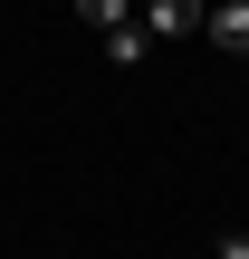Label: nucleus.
Listing matches in <instances>:
<instances>
[{"label":"nucleus","mask_w":249,"mask_h":259,"mask_svg":"<svg viewBox=\"0 0 249 259\" xmlns=\"http://www.w3.org/2000/svg\"><path fill=\"white\" fill-rule=\"evenodd\" d=\"M77 10H86L96 29H125V0H77Z\"/></svg>","instance_id":"20e7f679"},{"label":"nucleus","mask_w":249,"mask_h":259,"mask_svg":"<svg viewBox=\"0 0 249 259\" xmlns=\"http://www.w3.org/2000/svg\"><path fill=\"white\" fill-rule=\"evenodd\" d=\"M221 259H249V231H230V240H221Z\"/></svg>","instance_id":"39448f33"},{"label":"nucleus","mask_w":249,"mask_h":259,"mask_svg":"<svg viewBox=\"0 0 249 259\" xmlns=\"http://www.w3.org/2000/svg\"><path fill=\"white\" fill-rule=\"evenodd\" d=\"M202 29H211V48H230V58H249V0H221V10H211Z\"/></svg>","instance_id":"f03ea898"},{"label":"nucleus","mask_w":249,"mask_h":259,"mask_svg":"<svg viewBox=\"0 0 249 259\" xmlns=\"http://www.w3.org/2000/svg\"><path fill=\"white\" fill-rule=\"evenodd\" d=\"M202 29V0H144V38H192Z\"/></svg>","instance_id":"f257e3e1"},{"label":"nucleus","mask_w":249,"mask_h":259,"mask_svg":"<svg viewBox=\"0 0 249 259\" xmlns=\"http://www.w3.org/2000/svg\"><path fill=\"white\" fill-rule=\"evenodd\" d=\"M144 48H154V38H144V29H134V19H125V29H106V58H115V67H134V58H144Z\"/></svg>","instance_id":"7ed1b4c3"}]
</instances>
